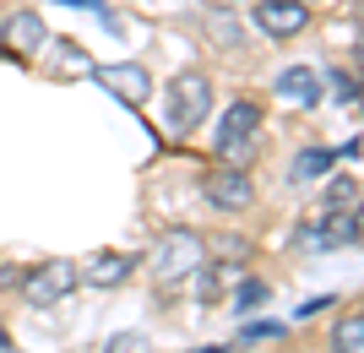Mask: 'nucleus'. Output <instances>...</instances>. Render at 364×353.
I'll use <instances>...</instances> for the list:
<instances>
[{
  "instance_id": "aec40b11",
  "label": "nucleus",
  "mask_w": 364,
  "mask_h": 353,
  "mask_svg": "<svg viewBox=\"0 0 364 353\" xmlns=\"http://www.w3.org/2000/svg\"><path fill=\"white\" fill-rule=\"evenodd\" d=\"M141 348H147V342H141L136 332H125V337H114V342H109V353H141Z\"/></svg>"
},
{
  "instance_id": "0eeeda50",
  "label": "nucleus",
  "mask_w": 364,
  "mask_h": 353,
  "mask_svg": "<svg viewBox=\"0 0 364 353\" xmlns=\"http://www.w3.org/2000/svg\"><path fill=\"white\" fill-rule=\"evenodd\" d=\"M131 272H136V256H120V250H98L92 261L76 266V283H87V288H120V283H131Z\"/></svg>"
},
{
  "instance_id": "4be33fe9",
  "label": "nucleus",
  "mask_w": 364,
  "mask_h": 353,
  "mask_svg": "<svg viewBox=\"0 0 364 353\" xmlns=\"http://www.w3.org/2000/svg\"><path fill=\"white\" fill-rule=\"evenodd\" d=\"M16 283H22V272H16V266H0V288H16Z\"/></svg>"
},
{
  "instance_id": "dca6fc26",
  "label": "nucleus",
  "mask_w": 364,
  "mask_h": 353,
  "mask_svg": "<svg viewBox=\"0 0 364 353\" xmlns=\"http://www.w3.org/2000/svg\"><path fill=\"white\" fill-rule=\"evenodd\" d=\"M207 28H213V33H218V38H223L228 49L240 44V22L228 16V6H218V11H207Z\"/></svg>"
},
{
  "instance_id": "412c9836",
  "label": "nucleus",
  "mask_w": 364,
  "mask_h": 353,
  "mask_svg": "<svg viewBox=\"0 0 364 353\" xmlns=\"http://www.w3.org/2000/svg\"><path fill=\"white\" fill-rule=\"evenodd\" d=\"M213 256H234V261H240V256H245V239H213Z\"/></svg>"
},
{
  "instance_id": "f3484780",
  "label": "nucleus",
  "mask_w": 364,
  "mask_h": 353,
  "mask_svg": "<svg viewBox=\"0 0 364 353\" xmlns=\"http://www.w3.org/2000/svg\"><path fill=\"white\" fill-rule=\"evenodd\" d=\"M272 337H283V326H277V321H250L240 332V342H272Z\"/></svg>"
},
{
  "instance_id": "6ab92c4d",
  "label": "nucleus",
  "mask_w": 364,
  "mask_h": 353,
  "mask_svg": "<svg viewBox=\"0 0 364 353\" xmlns=\"http://www.w3.org/2000/svg\"><path fill=\"white\" fill-rule=\"evenodd\" d=\"M60 65H65V71H92L87 49H60Z\"/></svg>"
},
{
  "instance_id": "4468645a",
  "label": "nucleus",
  "mask_w": 364,
  "mask_h": 353,
  "mask_svg": "<svg viewBox=\"0 0 364 353\" xmlns=\"http://www.w3.org/2000/svg\"><path fill=\"white\" fill-rule=\"evenodd\" d=\"M261 305H267V283L245 277L240 288H234V310H240V315H250V310H261Z\"/></svg>"
},
{
  "instance_id": "1a4fd4ad",
  "label": "nucleus",
  "mask_w": 364,
  "mask_h": 353,
  "mask_svg": "<svg viewBox=\"0 0 364 353\" xmlns=\"http://www.w3.org/2000/svg\"><path fill=\"white\" fill-rule=\"evenodd\" d=\"M0 38L16 49V55H38V49L49 44V28L38 11H11L6 16V28H0Z\"/></svg>"
},
{
  "instance_id": "5701e85b",
  "label": "nucleus",
  "mask_w": 364,
  "mask_h": 353,
  "mask_svg": "<svg viewBox=\"0 0 364 353\" xmlns=\"http://www.w3.org/2000/svg\"><path fill=\"white\" fill-rule=\"evenodd\" d=\"M196 353H228V348H196Z\"/></svg>"
},
{
  "instance_id": "7ed1b4c3",
  "label": "nucleus",
  "mask_w": 364,
  "mask_h": 353,
  "mask_svg": "<svg viewBox=\"0 0 364 353\" xmlns=\"http://www.w3.org/2000/svg\"><path fill=\"white\" fill-rule=\"evenodd\" d=\"M207 261V239L191 229H168L164 239H158V250H152V272H158V283H185V277L196 272V266Z\"/></svg>"
},
{
  "instance_id": "20e7f679",
  "label": "nucleus",
  "mask_w": 364,
  "mask_h": 353,
  "mask_svg": "<svg viewBox=\"0 0 364 353\" xmlns=\"http://www.w3.org/2000/svg\"><path fill=\"white\" fill-rule=\"evenodd\" d=\"M299 245L304 250H343V245H359V207H326L321 217H310L299 229Z\"/></svg>"
},
{
  "instance_id": "f03ea898",
  "label": "nucleus",
  "mask_w": 364,
  "mask_h": 353,
  "mask_svg": "<svg viewBox=\"0 0 364 353\" xmlns=\"http://www.w3.org/2000/svg\"><path fill=\"white\" fill-rule=\"evenodd\" d=\"M207 109H213V82L201 77V71H185V77L168 82V104H164V131L185 136V131H196L207 120Z\"/></svg>"
},
{
  "instance_id": "39448f33",
  "label": "nucleus",
  "mask_w": 364,
  "mask_h": 353,
  "mask_svg": "<svg viewBox=\"0 0 364 353\" xmlns=\"http://www.w3.org/2000/svg\"><path fill=\"white\" fill-rule=\"evenodd\" d=\"M71 288H76V261H44L22 277V293L33 305H60Z\"/></svg>"
},
{
  "instance_id": "ddd939ff",
  "label": "nucleus",
  "mask_w": 364,
  "mask_h": 353,
  "mask_svg": "<svg viewBox=\"0 0 364 353\" xmlns=\"http://www.w3.org/2000/svg\"><path fill=\"white\" fill-rule=\"evenodd\" d=\"M332 163H337V153H326V147H304V153L294 158V180L304 185V180H316V174H326Z\"/></svg>"
},
{
  "instance_id": "9d476101",
  "label": "nucleus",
  "mask_w": 364,
  "mask_h": 353,
  "mask_svg": "<svg viewBox=\"0 0 364 353\" xmlns=\"http://www.w3.org/2000/svg\"><path fill=\"white\" fill-rule=\"evenodd\" d=\"M98 82H104L114 98H125V104H147V92H152V77L141 65H104Z\"/></svg>"
},
{
  "instance_id": "393cba45",
  "label": "nucleus",
  "mask_w": 364,
  "mask_h": 353,
  "mask_svg": "<svg viewBox=\"0 0 364 353\" xmlns=\"http://www.w3.org/2000/svg\"><path fill=\"white\" fill-rule=\"evenodd\" d=\"M299 6H316V0H299Z\"/></svg>"
},
{
  "instance_id": "a211bd4d",
  "label": "nucleus",
  "mask_w": 364,
  "mask_h": 353,
  "mask_svg": "<svg viewBox=\"0 0 364 353\" xmlns=\"http://www.w3.org/2000/svg\"><path fill=\"white\" fill-rule=\"evenodd\" d=\"M332 92H337V104H359V82H353V77H343V71H332Z\"/></svg>"
},
{
  "instance_id": "2eb2a0df",
  "label": "nucleus",
  "mask_w": 364,
  "mask_h": 353,
  "mask_svg": "<svg viewBox=\"0 0 364 353\" xmlns=\"http://www.w3.org/2000/svg\"><path fill=\"white\" fill-rule=\"evenodd\" d=\"M326 207H359V180H353V174L332 180L326 185Z\"/></svg>"
},
{
  "instance_id": "9b49d317",
  "label": "nucleus",
  "mask_w": 364,
  "mask_h": 353,
  "mask_svg": "<svg viewBox=\"0 0 364 353\" xmlns=\"http://www.w3.org/2000/svg\"><path fill=\"white\" fill-rule=\"evenodd\" d=\"M277 98L283 104H299V109H310L321 98V77L310 71V65H289L283 77H277Z\"/></svg>"
},
{
  "instance_id": "f257e3e1",
  "label": "nucleus",
  "mask_w": 364,
  "mask_h": 353,
  "mask_svg": "<svg viewBox=\"0 0 364 353\" xmlns=\"http://www.w3.org/2000/svg\"><path fill=\"white\" fill-rule=\"evenodd\" d=\"M261 147V109L256 104H228L223 120H218V136H213V153L234 169H245Z\"/></svg>"
},
{
  "instance_id": "6e6552de",
  "label": "nucleus",
  "mask_w": 364,
  "mask_h": 353,
  "mask_svg": "<svg viewBox=\"0 0 364 353\" xmlns=\"http://www.w3.org/2000/svg\"><path fill=\"white\" fill-rule=\"evenodd\" d=\"M304 22H310V6L299 0H256V28L267 38H294Z\"/></svg>"
},
{
  "instance_id": "423d86ee",
  "label": "nucleus",
  "mask_w": 364,
  "mask_h": 353,
  "mask_svg": "<svg viewBox=\"0 0 364 353\" xmlns=\"http://www.w3.org/2000/svg\"><path fill=\"white\" fill-rule=\"evenodd\" d=\"M201 196L213 201V207H223V212H245L250 201H256V185H250V174L245 169H218V174H207L201 180Z\"/></svg>"
},
{
  "instance_id": "f8f14e48",
  "label": "nucleus",
  "mask_w": 364,
  "mask_h": 353,
  "mask_svg": "<svg viewBox=\"0 0 364 353\" xmlns=\"http://www.w3.org/2000/svg\"><path fill=\"white\" fill-rule=\"evenodd\" d=\"M332 353H364V315H359V310H348V315L337 321V332H332Z\"/></svg>"
},
{
  "instance_id": "b1692460",
  "label": "nucleus",
  "mask_w": 364,
  "mask_h": 353,
  "mask_svg": "<svg viewBox=\"0 0 364 353\" xmlns=\"http://www.w3.org/2000/svg\"><path fill=\"white\" fill-rule=\"evenodd\" d=\"M218 6H240V0H218Z\"/></svg>"
}]
</instances>
